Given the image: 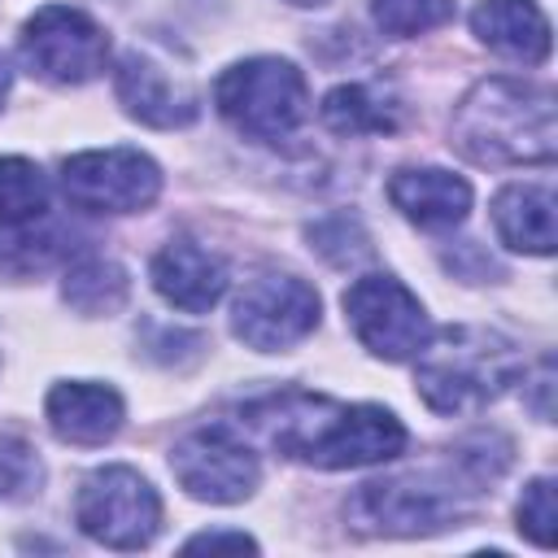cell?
Listing matches in <instances>:
<instances>
[{"mask_svg": "<svg viewBox=\"0 0 558 558\" xmlns=\"http://www.w3.org/2000/svg\"><path fill=\"white\" fill-rule=\"evenodd\" d=\"M244 414L270 449L318 471H357L392 462L405 449V427L384 405H349L323 392H279L253 401Z\"/></svg>", "mask_w": 558, "mask_h": 558, "instance_id": "6da1fadb", "label": "cell"}, {"mask_svg": "<svg viewBox=\"0 0 558 558\" xmlns=\"http://www.w3.org/2000/svg\"><path fill=\"white\" fill-rule=\"evenodd\" d=\"M449 135L480 166H549L558 153L554 92L523 78H484L458 100Z\"/></svg>", "mask_w": 558, "mask_h": 558, "instance_id": "7a4b0ae2", "label": "cell"}, {"mask_svg": "<svg viewBox=\"0 0 558 558\" xmlns=\"http://www.w3.org/2000/svg\"><path fill=\"white\" fill-rule=\"evenodd\" d=\"M414 357H418V371H414L418 397L436 414L484 410L523 375V357L514 340L488 327H471V323L432 331Z\"/></svg>", "mask_w": 558, "mask_h": 558, "instance_id": "3957f363", "label": "cell"}, {"mask_svg": "<svg viewBox=\"0 0 558 558\" xmlns=\"http://www.w3.org/2000/svg\"><path fill=\"white\" fill-rule=\"evenodd\" d=\"M218 113L248 140H283L305 122L310 87L288 57H248L218 74Z\"/></svg>", "mask_w": 558, "mask_h": 558, "instance_id": "277c9868", "label": "cell"}, {"mask_svg": "<svg viewBox=\"0 0 558 558\" xmlns=\"http://www.w3.org/2000/svg\"><path fill=\"white\" fill-rule=\"evenodd\" d=\"M471 484L466 475L453 480H432V475H388V480H371L353 493L349 514L362 532H379V536H427L449 527L462 514L466 493L475 488H458Z\"/></svg>", "mask_w": 558, "mask_h": 558, "instance_id": "5b68a950", "label": "cell"}, {"mask_svg": "<svg viewBox=\"0 0 558 558\" xmlns=\"http://www.w3.org/2000/svg\"><path fill=\"white\" fill-rule=\"evenodd\" d=\"M74 523L105 549H144L161 527V497L135 466H96L74 493Z\"/></svg>", "mask_w": 558, "mask_h": 558, "instance_id": "8992f818", "label": "cell"}, {"mask_svg": "<svg viewBox=\"0 0 558 558\" xmlns=\"http://www.w3.org/2000/svg\"><path fill=\"white\" fill-rule=\"evenodd\" d=\"M17 48H22V61L31 65V74L61 83V87L92 83L109 65V35L83 9H70V4L35 9L22 26Z\"/></svg>", "mask_w": 558, "mask_h": 558, "instance_id": "52a82bcc", "label": "cell"}, {"mask_svg": "<svg viewBox=\"0 0 558 558\" xmlns=\"http://www.w3.org/2000/svg\"><path fill=\"white\" fill-rule=\"evenodd\" d=\"M61 192L87 214H140L161 192V170L140 148H87L61 161Z\"/></svg>", "mask_w": 558, "mask_h": 558, "instance_id": "ba28073f", "label": "cell"}, {"mask_svg": "<svg viewBox=\"0 0 558 558\" xmlns=\"http://www.w3.org/2000/svg\"><path fill=\"white\" fill-rule=\"evenodd\" d=\"M170 471L187 497L209 501V506H235L253 497L262 480V462L253 445L235 436L227 423H209V427L179 436L170 449Z\"/></svg>", "mask_w": 558, "mask_h": 558, "instance_id": "9c48e42d", "label": "cell"}, {"mask_svg": "<svg viewBox=\"0 0 558 558\" xmlns=\"http://www.w3.org/2000/svg\"><path fill=\"white\" fill-rule=\"evenodd\" d=\"M318 314L323 301L305 279L266 270L240 288L231 305V331L257 353H283L318 327Z\"/></svg>", "mask_w": 558, "mask_h": 558, "instance_id": "30bf717a", "label": "cell"}, {"mask_svg": "<svg viewBox=\"0 0 558 558\" xmlns=\"http://www.w3.org/2000/svg\"><path fill=\"white\" fill-rule=\"evenodd\" d=\"M344 318L353 336L384 362H410L432 336L423 301L392 275L353 279L344 288Z\"/></svg>", "mask_w": 558, "mask_h": 558, "instance_id": "8fae6325", "label": "cell"}, {"mask_svg": "<svg viewBox=\"0 0 558 558\" xmlns=\"http://www.w3.org/2000/svg\"><path fill=\"white\" fill-rule=\"evenodd\" d=\"M48 427L57 432V440L65 445H105L118 436L126 405L118 397V388L96 384V379H61L48 388L44 401Z\"/></svg>", "mask_w": 558, "mask_h": 558, "instance_id": "7c38bea8", "label": "cell"}, {"mask_svg": "<svg viewBox=\"0 0 558 558\" xmlns=\"http://www.w3.org/2000/svg\"><path fill=\"white\" fill-rule=\"evenodd\" d=\"M153 288L166 305H174L183 314H205L227 292V266L196 240L179 235L153 257Z\"/></svg>", "mask_w": 558, "mask_h": 558, "instance_id": "4fadbf2b", "label": "cell"}, {"mask_svg": "<svg viewBox=\"0 0 558 558\" xmlns=\"http://www.w3.org/2000/svg\"><path fill=\"white\" fill-rule=\"evenodd\" d=\"M113 92H118L122 109H126L135 122H144V126L170 131V126H187V122L196 118V96H192L179 78H170V74H166L153 57H144V52H126V57H122V65H118V74H113Z\"/></svg>", "mask_w": 558, "mask_h": 558, "instance_id": "5bb4252c", "label": "cell"}, {"mask_svg": "<svg viewBox=\"0 0 558 558\" xmlns=\"http://www.w3.org/2000/svg\"><path fill=\"white\" fill-rule=\"evenodd\" d=\"M388 201L418 227H458L471 214V183L440 166H405L388 179Z\"/></svg>", "mask_w": 558, "mask_h": 558, "instance_id": "9a60e30c", "label": "cell"}, {"mask_svg": "<svg viewBox=\"0 0 558 558\" xmlns=\"http://www.w3.org/2000/svg\"><path fill=\"white\" fill-rule=\"evenodd\" d=\"M471 31L497 57L541 65L549 57V17L536 0H480L471 9Z\"/></svg>", "mask_w": 558, "mask_h": 558, "instance_id": "2e32d148", "label": "cell"}, {"mask_svg": "<svg viewBox=\"0 0 558 558\" xmlns=\"http://www.w3.org/2000/svg\"><path fill=\"white\" fill-rule=\"evenodd\" d=\"M493 227L506 248L549 257L558 244L554 231V192L545 183H510L493 196Z\"/></svg>", "mask_w": 558, "mask_h": 558, "instance_id": "e0dca14e", "label": "cell"}, {"mask_svg": "<svg viewBox=\"0 0 558 558\" xmlns=\"http://www.w3.org/2000/svg\"><path fill=\"white\" fill-rule=\"evenodd\" d=\"M323 122L336 135H384L401 126V105L375 83H340L323 96Z\"/></svg>", "mask_w": 558, "mask_h": 558, "instance_id": "ac0fdd59", "label": "cell"}, {"mask_svg": "<svg viewBox=\"0 0 558 558\" xmlns=\"http://www.w3.org/2000/svg\"><path fill=\"white\" fill-rule=\"evenodd\" d=\"M126 292H131V279L118 262H105V257H83L65 270V283H61V296L70 310L87 314V318H100V314H118L126 305Z\"/></svg>", "mask_w": 558, "mask_h": 558, "instance_id": "d6986e66", "label": "cell"}, {"mask_svg": "<svg viewBox=\"0 0 558 558\" xmlns=\"http://www.w3.org/2000/svg\"><path fill=\"white\" fill-rule=\"evenodd\" d=\"M48 214V179L26 157H0V227H31Z\"/></svg>", "mask_w": 558, "mask_h": 558, "instance_id": "ffe728a7", "label": "cell"}, {"mask_svg": "<svg viewBox=\"0 0 558 558\" xmlns=\"http://www.w3.org/2000/svg\"><path fill=\"white\" fill-rule=\"evenodd\" d=\"M371 13L384 35L410 39V35L445 26L453 17V0H371Z\"/></svg>", "mask_w": 558, "mask_h": 558, "instance_id": "44dd1931", "label": "cell"}, {"mask_svg": "<svg viewBox=\"0 0 558 558\" xmlns=\"http://www.w3.org/2000/svg\"><path fill=\"white\" fill-rule=\"evenodd\" d=\"M44 484V462L22 436H0V506L31 501Z\"/></svg>", "mask_w": 558, "mask_h": 558, "instance_id": "7402d4cb", "label": "cell"}, {"mask_svg": "<svg viewBox=\"0 0 558 558\" xmlns=\"http://www.w3.org/2000/svg\"><path fill=\"white\" fill-rule=\"evenodd\" d=\"M519 532L532 545H541V549L554 545V536H558V506H554V480L549 475H536L523 488V497H519Z\"/></svg>", "mask_w": 558, "mask_h": 558, "instance_id": "603a6c76", "label": "cell"}, {"mask_svg": "<svg viewBox=\"0 0 558 558\" xmlns=\"http://www.w3.org/2000/svg\"><path fill=\"white\" fill-rule=\"evenodd\" d=\"M13 235H0V266H17V270H31V266H48L57 262L70 240L61 231H44V235H26L22 227H9Z\"/></svg>", "mask_w": 558, "mask_h": 558, "instance_id": "cb8c5ba5", "label": "cell"}, {"mask_svg": "<svg viewBox=\"0 0 558 558\" xmlns=\"http://www.w3.org/2000/svg\"><path fill=\"white\" fill-rule=\"evenodd\" d=\"M187 554H196V549H257V541L253 536H244V532H196L187 545H183Z\"/></svg>", "mask_w": 558, "mask_h": 558, "instance_id": "d4e9b609", "label": "cell"}, {"mask_svg": "<svg viewBox=\"0 0 558 558\" xmlns=\"http://www.w3.org/2000/svg\"><path fill=\"white\" fill-rule=\"evenodd\" d=\"M9 87H13V70H9V57L0 52V109H4V96H9Z\"/></svg>", "mask_w": 558, "mask_h": 558, "instance_id": "484cf974", "label": "cell"}, {"mask_svg": "<svg viewBox=\"0 0 558 558\" xmlns=\"http://www.w3.org/2000/svg\"><path fill=\"white\" fill-rule=\"evenodd\" d=\"M288 4H296V9H318V4H327V0H288Z\"/></svg>", "mask_w": 558, "mask_h": 558, "instance_id": "4316f807", "label": "cell"}]
</instances>
